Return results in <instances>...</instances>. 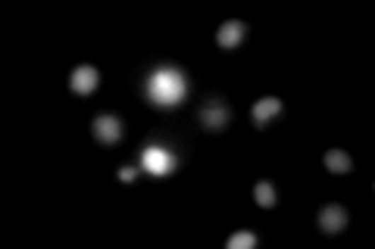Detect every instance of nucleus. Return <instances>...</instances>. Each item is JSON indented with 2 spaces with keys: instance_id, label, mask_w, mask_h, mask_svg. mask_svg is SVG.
<instances>
[{
  "instance_id": "nucleus-1",
  "label": "nucleus",
  "mask_w": 375,
  "mask_h": 249,
  "mask_svg": "<svg viewBox=\"0 0 375 249\" xmlns=\"http://www.w3.org/2000/svg\"><path fill=\"white\" fill-rule=\"evenodd\" d=\"M316 221H319V228L325 231V233H341L344 228H347V209L338 206V202H332V206L322 209Z\"/></svg>"
},
{
  "instance_id": "nucleus-2",
  "label": "nucleus",
  "mask_w": 375,
  "mask_h": 249,
  "mask_svg": "<svg viewBox=\"0 0 375 249\" xmlns=\"http://www.w3.org/2000/svg\"><path fill=\"white\" fill-rule=\"evenodd\" d=\"M91 131L100 143H116L119 138H122V122H119L116 116H97Z\"/></svg>"
},
{
  "instance_id": "nucleus-3",
  "label": "nucleus",
  "mask_w": 375,
  "mask_h": 249,
  "mask_svg": "<svg viewBox=\"0 0 375 249\" xmlns=\"http://www.w3.org/2000/svg\"><path fill=\"white\" fill-rule=\"evenodd\" d=\"M244 32H247L244 22L231 19V22H225V25H219V32H216V44H219L222 50H235L238 44L244 41Z\"/></svg>"
},
{
  "instance_id": "nucleus-4",
  "label": "nucleus",
  "mask_w": 375,
  "mask_h": 249,
  "mask_svg": "<svg viewBox=\"0 0 375 249\" xmlns=\"http://www.w3.org/2000/svg\"><path fill=\"white\" fill-rule=\"evenodd\" d=\"M97 81H100V75H97L94 66H79V69L72 72L69 85H72L75 94H91V90L97 87Z\"/></svg>"
},
{
  "instance_id": "nucleus-5",
  "label": "nucleus",
  "mask_w": 375,
  "mask_h": 249,
  "mask_svg": "<svg viewBox=\"0 0 375 249\" xmlns=\"http://www.w3.org/2000/svg\"><path fill=\"white\" fill-rule=\"evenodd\" d=\"M279 112H282L279 97H262V100L253 103V122H257V128H266L269 119H275Z\"/></svg>"
},
{
  "instance_id": "nucleus-6",
  "label": "nucleus",
  "mask_w": 375,
  "mask_h": 249,
  "mask_svg": "<svg viewBox=\"0 0 375 249\" xmlns=\"http://www.w3.org/2000/svg\"><path fill=\"white\" fill-rule=\"evenodd\" d=\"M200 119H204V125L209 128V131H222V128L229 125V109H225L219 100H213V107H207L204 112H200Z\"/></svg>"
},
{
  "instance_id": "nucleus-7",
  "label": "nucleus",
  "mask_w": 375,
  "mask_h": 249,
  "mask_svg": "<svg viewBox=\"0 0 375 249\" xmlns=\"http://www.w3.org/2000/svg\"><path fill=\"white\" fill-rule=\"evenodd\" d=\"M325 165H328V171H332V175H347V171L354 169V159H350L344 150H328V153H325Z\"/></svg>"
},
{
  "instance_id": "nucleus-8",
  "label": "nucleus",
  "mask_w": 375,
  "mask_h": 249,
  "mask_svg": "<svg viewBox=\"0 0 375 249\" xmlns=\"http://www.w3.org/2000/svg\"><path fill=\"white\" fill-rule=\"evenodd\" d=\"M253 196H257V206H262V209H272L275 202H279V196H275V187L269 184V181H257V187H253Z\"/></svg>"
},
{
  "instance_id": "nucleus-9",
  "label": "nucleus",
  "mask_w": 375,
  "mask_h": 249,
  "mask_svg": "<svg viewBox=\"0 0 375 249\" xmlns=\"http://www.w3.org/2000/svg\"><path fill=\"white\" fill-rule=\"evenodd\" d=\"M250 246H257V233L250 231H238L229 237V249H250Z\"/></svg>"
},
{
  "instance_id": "nucleus-10",
  "label": "nucleus",
  "mask_w": 375,
  "mask_h": 249,
  "mask_svg": "<svg viewBox=\"0 0 375 249\" xmlns=\"http://www.w3.org/2000/svg\"><path fill=\"white\" fill-rule=\"evenodd\" d=\"M119 178H122V181H125V184H132V181H134V178H138V171H134V169H132V165H125V169H119Z\"/></svg>"
}]
</instances>
